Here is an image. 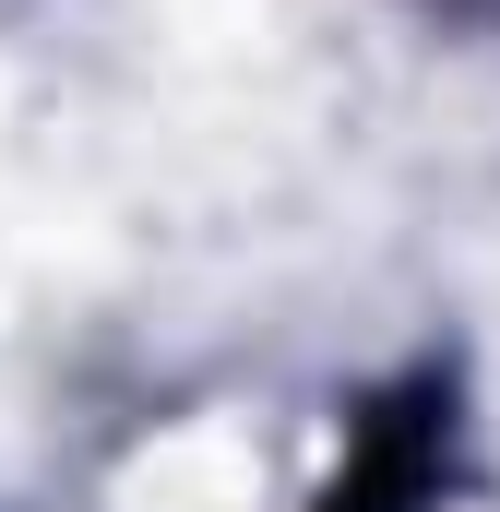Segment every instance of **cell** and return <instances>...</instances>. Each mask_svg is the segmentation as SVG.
<instances>
[{
	"mask_svg": "<svg viewBox=\"0 0 500 512\" xmlns=\"http://www.w3.org/2000/svg\"><path fill=\"white\" fill-rule=\"evenodd\" d=\"M465 489H477V370L465 346H417L334 405L298 512H465Z\"/></svg>",
	"mask_w": 500,
	"mask_h": 512,
	"instance_id": "obj_1",
	"label": "cell"
},
{
	"mask_svg": "<svg viewBox=\"0 0 500 512\" xmlns=\"http://www.w3.org/2000/svg\"><path fill=\"white\" fill-rule=\"evenodd\" d=\"M429 12H500V0H429Z\"/></svg>",
	"mask_w": 500,
	"mask_h": 512,
	"instance_id": "obj_2",
	"label": "cell"
}]
</instances>
